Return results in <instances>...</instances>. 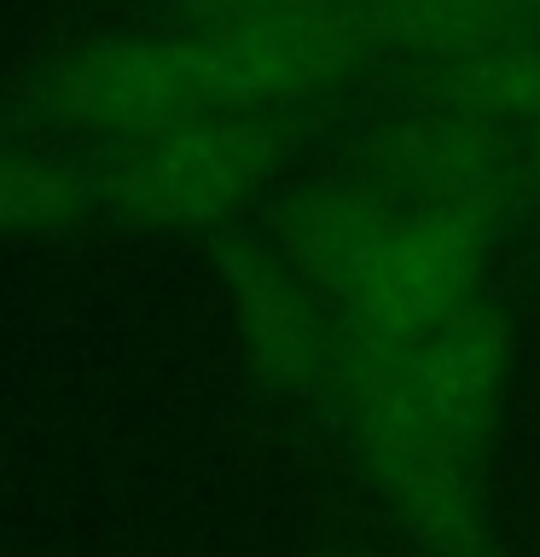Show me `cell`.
I'll list each match as a JSON object with an SVG mask.
<instances>
[{
	"label": "cell",
	"instance_id": "30bf717a",
	"mask_svg": "<svg viewBox=\"0 0 540 557\" xmlns=\"http://www.w3.org/2000/svg\"><path fill=\"white\" fill-rule=\"evenodd\" d=\"M331 557H360V552H331Z\"/></svg>",
	"mask_w": 540,
	"mask_h": 557
},
{
	"label": "cell",
	"instance_id": "6da1fadb",
	"mask_svg": "<svg viewBox=\"0 0 540 557\" xmlns=\"http://www.w3.org/2000/svg\"><path fill=\"white\" fill-rule=\"evenodd\" d=\"M378 52L355 35L163 24L99 29L41 64L29 87L35 128L82 151H116L204 116H303Z\"/></svg>",
	"mask_w": 540,
	"mask_h": 557
},
{
	"label": "cell",
	"instance_id": "9c48e42d",
	"mask_svg": "<svg viewBox=\"0 0 540 557\" xmlns=\"http://www.w3.org/2000/svg\"><path fill=\"white\" fill-rule=\"evenodd\" d=\"M174 24H216V29H314V35H355L378 52V0H163Z\"/></svg>",
	"mask_w": 540,
	"mask_h": 557
},
{
	"label": "cell",
	"instance_id": "3957f363",
	"mask_svg": "<svg viewBox=\"0 0 540 557\" xmlns=\"http://www.w3.org/2000/svg\"><path fill=\"white\" fill-rule=\"evenodd\" d=\"M331 424L355 453L360 482L418 557H494L482 453L435 424L407 395L372 331L343 320V360L331 389Z\"/></svg>",
	"mask_w": 540,
	"mask_h": 557
},
{
	"label": "cell",
	"instance_id": "5b68a950",
	"mask_svg": "<svg viewBox=\"0 0 540 557\" xmlns=\"http://www.w3.org/2000/svg\"><path fill=\"white\" fill-rule=\"evenodd\" d=\"M348 174L395 198L477 215L500 233L512 215H529V174H523L517 139L425 87H413V99L378 111L355 134Z\"/></svg>",
	"mask_w": 540,
	"mask_h": 557
},
{
	"label": "cell",
	"instance_id": "7a4b0ae2",
	"mask_svg": "<svg viewBox=\"0 0 540 557\" xmlns=\"http://www.w3.org/2000/svg\"><path fill=\"white\" fill-rule=\"evenodd\" d=\"M268 238L326 290L343 320L378 337H407L488 296L500 256V226L395 198L348 169L285 191Z\"/></svg>",
	"mask_w": 540,
	"mask_h": 557
},
{
	"label": "cell",
	"instance_id": "8992f818",
	"mask_svg": "<svg viewBox=\"0 0 540 557\" xmlns=\"http://www.w3.org/2000/svg\"><path fill=\"white\" fill-rule=\"evenodd\" d=\"M221 313L244 366L268 395L303 412H331L343 360V313L268 233H233L216 250Z\"/></svg>",
	"mask_w": 540,
	"mask_h": 557
},
{
	"label": "cell",
	"instance_id": "ba28073f",
	"mask_svg": "<svg viewBox=\"0 0 540 557\" xmlns=\"http://www.w3.org/2000/svg\"><path fill=\"white\" fill-rule=\"evenodd\" d=\"M99 215V163L47 128H0V238H47Z\"/></svg>",
	"mask_w": 540,
	"mask_h": 557
},
{
	"label": "cell",
	"instance_id": "52a82bcc",
	"mask_svg": "<svg viewBox=\"0 0 540 557\" xmlns=\"http://www.w3.org/2000/svg\"><path fill=\"white\" fill-rule=\"evenodd\" d=\"M378 343L418 407L453 442H465L470 453H488L505 412V389H512V366H517V331L500 296L488 290L477 302L407 331V337H378Z\"/></svg>",
	"mask_w": 540,
	"mask_h": 557
},
{
	"label": "cell",
	"instance_id": "277c9868",
	"mask_svg": "<svg viewBox=\"0 0 540 557\" xmlns=\"http://www.w3.org/2000/svg\"><path fill=\"white\" fill-rule=\"evenodd\" d=\"M303 116H204L94 157L99 215L146 233H221L291 169Z\"/></svg>",
	"mask_w": 540,
	"mask_h": 557
}]
</instances>
